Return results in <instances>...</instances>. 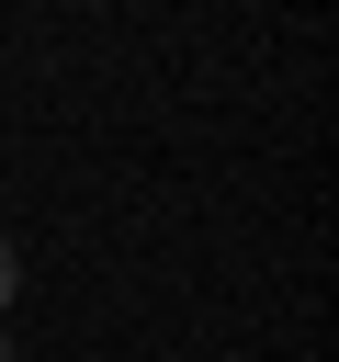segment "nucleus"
Instances as JSON below:
<instances>
[{
	"mask_svg": "<svg viewBox=\"0 0 339 362\" xmlns=\"http://www.w3.org/2000/svg\"><path fill=\"white\" fill-rule=\"evenodd\" d=\"M11 283H23V260H11V238H0V317H11Z\"/></svg>",
	"mask_w": 339,
	"mask_h": 362,
	"instance_id": "1",
	"label": "nucleus"
},
{
	"mask_svg": "<svg viewBox=\"0 0 339 362\" xmlns=\"http://www.w3.org/2000/svg\"><path fill=\"white\" fill-rule=\"evenodd\" d=\"M0 362H11V339H0Z\"/></svg>",
	"mask_w": 339,
	"mask_h": 362,
	"instance_id": "2",
	"label": "nucleus"
}]
</instances>
